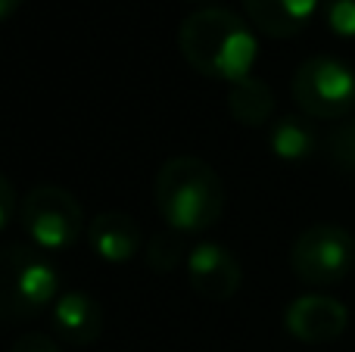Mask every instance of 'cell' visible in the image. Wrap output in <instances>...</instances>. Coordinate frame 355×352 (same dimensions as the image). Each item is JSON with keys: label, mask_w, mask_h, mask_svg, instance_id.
Listing matches in <instances>:
<instances>
[{"label": "cell", "mask_w": 355, "mask_h": 352, "mask_svg": "<svg viewBox=\"0 0 355 352\" xmlns=\"http://www.w3.org/2000/svg\"><path fill=\"white\" fill-rule=\"evenodd\" d=\"M178 47L193 72L227 85L250 78L259 56L252 28L225 6H202L190 12L178 28Z\"/></svg>", "instance_id": "cell-1"}, {"label": "cell", "mask_w": 355, "mask_h": 352, "mask_svg": "<svg viewBox=\"0 0 355 352\" xmlns=\"http://www.w3.org/2000/svg\"><path fill=\"white\" fill-rule=\"evenodd\" d=\"M162 222L181 234H200L218 225L225 212V184L200 156H172L162 162L153 184Z\"/></svg>", "instance_id": "cell-2"}, {"label": "cell", "mask_w": 355, "mask_h": 352, "mask_svg": "<svg viewBox=\"0 0 355 352\" xmlns=\"http://www.w3.org/2000/svg\"><path fill=\"white\" fill-rule=\"evenodd\" d=\"M60 297V274L47 253L28 243L0 249V322L19 324L41 315Z\"/></svg>", "instance_id": "cell-3"}, {"label": "cell", "mask_w": 355, "mask_h": 352, "mask_svg": "<svg viewBox=\"0 0 355 352\" xmlns=\"http://www.w3.org/2000/svg\"><path fill=\"white\" fill-rule=\"evenodd\" d=\"M19 225L28 234L31 247L44 253L75 247L81 231L87 228L78 197L56 184H37L25 193L19 203Z\"/></svg>", "instance_id": "cell-4"}, {"label": "cell", "mask_w": 355, "mask_h": 352, "mask_svg": "<svg viewBox=\"0 0 355 352\" xmlns=\"http://www.w3.org/2000/svg\"><path fill=\"white\" fill-rule=\"evenodd\" d=\"M290 268L309 287L340 284L355 268V237L343 225H309L290 247Z\"/></svg>", "instance_id": "cell-5"}, {"label": "cell", "mask_w": 355, "mask_h": 352, "mask_svg": "<svg viewBox=\"0 0 355 352\" xmlns=\"http://www.w3.org/2000/svg\"><path fill=\"white\" fill-rule=\"evenodd\" d=\"M290 94L302 116L334 122L355 109V72L337 56H312L296 69Z\"/></svg>", "instance_id": "cell-6"}, {"label": "cell", "mask_w": 355, "mask_h": 352, "mask_svg": "<svg viewBox=\"0 0 355 352\" xmlns=\"http://www.w3.org/2000/svg\"><path fill=\"white\" fill-rule=\"evenodd\" d=\"M187 281L193 293H200L209 303H227L240 290L243 268L225 243L206 240L187 253Z\"/></svg>", "instance_id": "cell-7"}, {"label": "cell", "mask_w": 355, "mask_h": 352, "mask_svg": "<svg viewBox=\"0 0 355 352\" xmlns=\"http://www.w3.org/2000/svg\"><path fill=\"white\" fill-rule=\"evenodd\" d=\"M284 328L300 343H312V346L331 343L343 337V331L349 328V309L340 299L324 297V293H306L287 306Z\"/></svg>", "instance_id": "cell-8"}, {"label": "cell", "mask_w": 355, "mask_h": 352, "mask_svg": "<svg viewBox=\"0 0 355 352\" xmlns=\"http://www.w3.org/2000/svg\"><path fill=\"white\" fill-rule=\"evenodd\" d=\"M50 322L69 346H91L103 334V306L85 290H66L50 306Z\"/></svg>", "instance_id": "cell-9"}, {"label": "cell", "mask_w": 355, "mask_h": 352, "mask_svg": "<svg viewBox=\"0 0 355 352\" xmlns=\"http://www.w3.org/2000/svg\"><path fill=\"white\" fill-rule=\"evenodd\" d=\"M87 240H91V249L100 256V259L112 262V265H122V262H131L144 247V231L128 212H100L94 215V222L87 225Z\"/></svg>", "instance_id": "cell-10"}, {"label": "cell", "mask_w": 355, "mask_h": 352, "mask_svg": "<svg viewBox=\"0 0 355 352\" xmlns=\"http://www.w3.org/2000/svg\"><path fill=\"white\" fill-rule=\"evenodd\" d=\"M246 16L262 35L268 37H293L312 22L321 10V0H243Z\"/></svg>", "instance_id": "cell-11"}, {"label": "cell", "mask_w": 355, "mask_h": 352, "mask_svg": "<svg viewBox=\"0 0 355 352\" xmlns=\"http://www.w3.org/2000/svg\"><path fill=\"white\" fill-rule=\"evenodd\" d=\"M268 147L277 159L302 162L318 150V131L309 116H284L268 128Z\"/></svg>", "instance_id": "cell-12"}, {"label": "cell", "mask_w": 355, "mask_h": 352, "mask_svg": "<svg viewBox=\"0 0 355 352\" xmlns=\"http://www.w3.org/2000/svg\"><path fill=\"white\" fill-rule=\"evenodd\" d=\"M227 109H231L234 122L246 125V128H262L271 118V112H275V94H271L268 81L250 75V78L231 85V91H227Z\"/></svg>", "instance_id": "cell-13"}, {"label": "cell", "mask_w": 355, "mask_h": 352, "mask_svg": "<svg viewBox=\"0 0 355 352\" xmlns=\"http://www.w3.org/2000/svg\"><path fill=\"white\" fill-rule=\"evenodd\" d=\"M184 253H187V247H184V234L181 231H172V228L156 231V234L147 240V247H144L147 265L153 268L156 274H172L175 268L184 262Z\"/></svg>", "instance_id": "cell-14"}, {"label": "cell", "mask_w": 355, "mask_h": 352, "mask_svg": "<svg viewBox=\"0 0 355 352\" xmlns=\"http://www.w3.org/2000/svg\"><path fill=\"white\" fill-rule=\"evenodd\" d=\"M327 156L346 175H355V118H346L343 125L331 131L327 137Z\"/></svg>", "instance_id": "cell-15"}, {"label": "cell", "mask_w": 355, "mask_h": 352, "mask_svg": "<svg viewBox=\"0 0 355 352\" xmlns=\"http://www.w3.org/2000/svg\"><path fill=\"white\" fill-rule=\"evenodd\" d=\"M321 16L337 37H355V0H321Z\"/></svg>", "instance_id": "cell-16"}, {"label": "cell", "mask_w": 355, "mask_h": 352, "mask_svg": "<svg viewBox=\"0 0 355 352\" xmlns=\"http://www.w3.org/2000/svg\"><path fill=\"white\" fill-rule=\"evenodd\" d=\"M10 352H62V349L53 337L41 334V331H25V334L16 337V343L10 346Z\"/></svg>", "instance_id": "cell-17"}, {"label": "cell", "mask_w": 355, "mask_h": 352, "mask_svg": "<svg viewBox=\"0 0 355 352\" xmlns=\"http://www.w3.org/2000/svg\"><path fill=\"white\" fill-rule=\"evenodd\" d=\"M16 212H19V200H16V191H12V181L0 172V231L12 222Z\"/></svg>", "instance_id": "cell-18"}, {"label": "cell", "mask_w": 355, "mask_h": 352, "mask_svg": "<svg viewBox=\"0 0 355 352\" xmlns=\"http://www.w3.org/2000/svg\"><path fill=\"white\" fill-rule=\"evenodd\" d=\"M19 6H22V0H0V22H6Z\"/></svg>", "instance_id": "cell-19"}, {"label": "cell", "mask_w": 355, "mask_h": 352, "mask_svg": "<svg viewBox=\"0 0 355 352\" xmlns=\"http://www.w3.org/2000/svg\"><path fill=\"white\" fill-rule=\"evenodd\" d=\"M190 3H212V0H190Z\"/></svg>", "instance_id": "cell-20"}]
</instances>
